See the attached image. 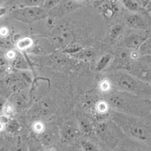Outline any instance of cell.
Here are the masks:
<instances>
[{
    "mask_svg": "<svg viewBox=\"0 0 151 151\" xmlns=\"http://www.w3.org/2000/svg\"><path fill=\"white\" fill-rule=\"evenodd\" d=\"M106 102L112 111L139 117H146L151 113L150 104L143 97L114 90L105 97Z\"/></svg>",
    "mask_w": 151,
    "mask_h": 151,
    "instance_id": "6da1fadb",
    "label": "cell"
},
{
    "mask_svg": "<svg viewBox=\"0 0 151 151\" xmlns=\"http://www.w3.org/2000/svg\"><path fill=\"white\" fill-rule=\"evenodd\" d=\"M144 118L112 111V121L122 132L141 141L151 142V125Z\"/></svg>",
    "mask_w": 151,
    "mask_h": 151,
    "instance_id": "7a4b0ae2",
    "label": "cell"
},
{
    "mask_svg": "<svg viewBox=\"0 0 151 151\" xmlns=\"http://www.w3.org/2000/svg\"><path fill=\"white\" fill-rule=\"evenodd\" d=\"M108 81L114 90L142 97L151 96V85L125 70H112Z\"/></svg>",
    "mask_w": 151,
    "mask_h": 151,
    "instance_id": "3957f363",
    "label": "cell"
},
{
    "mask_svg": "<svg viewBox=\"0 0 151 151\" xmlns=\"http://www.w3.org/2000/svg\"><path fill=\"white\" fill-rule=\"evenodd\" d=\"M138 51L122 47L117 50L114 56L112 58V70L127 71L132 62L139 58Z\"/></svg>",
    "mask_w": 151,
    "mask_h": 151,
    "instance_id": "277c9868",
    "label": "cell"
},
{
    "mask_svg": "<svg viewBox=\"0 0 151 151\" xmlns=\"http://www.w3.org/2000/svg\"><path fill=\"white\" fill-rule=\"evenodd\" d=\"M127 23L134 30L145 31L151 27V16L147 12H134L127 17Z\"/></svg>",
    "mask_w": 151,
    "mask_h": 151,
    "instance_id": "5b68a950",
    "label": "cell"
},
{
    "mask_svg": "<svg viewBox=\"0 0 151 151\" xmlns=\"http://www.w3.org/2000/svg\"><path fill=\"white\" fill-rule=\"evenodd\" d=\"M127 71L143 82L151 85V65L147 64L138 59L132 62Z\"/></svg>",
    "mask_w": 151,
    "mask_h": 151,
    "instance_id": "8992f818",
    "label": "cell"
},
{
    "mask_svg": "<svg viewBox=\"0 0 151 151\" xmlns=\"http://www.w3.org/2000/svg\"><path fill=\"white\" fill-rule=\"evenodd\" d=\"M117 129L119 127L112 121L111 123L102 122L97 124L96 132L102 140H105L106 142H116Z\"/></svg>",
    "mask_w": 151,
    "mask_h": 151,
    "instance_id": "52a82bcc",
    "label": "cell"
},
{
    "mask_svg": "<svg viewBox=\"0 0 151 151\" xmlns=\"http://www.w3.org/2000/svg\"><path fill=\"white\" fill-rule=\"evenodd\" d=\"M147 37L145 31L135 30L125 36L123 41V47L138 51Z\"/></svg>",
    "mask_w": 151,
    "mask_h": 151,
    "instance_id": "ba28073f",
    "label": "cell"
},
{
    "mask_svg": "<svg viewBox=\"0 0 151 151\" xmlns=\"http://www.w3.org/2000/svg\"><path fill=\"white\" fill-rule=\"evenodd\" d=\"M6 84L9 88L14 91L19 90L23 86V82L17 76L11 74L6 78Z\"/></svg>",
    "mask_w": 151,
    "mask_h": 151,
    "instance_id": "9c48e42d",
    "label": "cell"
},
{
    "mask_svg": "<svg viewBox=\"0 0 151 151\" xmlns=\"http://www.w3.org/2000/svg\"><path fill=\"white\" fill-rule=\"evenodd\" d=\"M140 56H151V36H148L138 50Z\"/></svg>",
    "mask_w": 151,
    "mask_h": 151,
    "instance_id": "30bf717a",
    "label": "cell"
},
{
    "mask_svg": "<svg viewBox=\"0 0 151 151\" xmlns=\"http://www.w3.org/2000/svg\"><path fill=\"white\" fill-rule=\"evenodd\" d=\"M13 103L18 108H22L27 103V97L23 93H18L13 97Z\"/></svg>",
    "mask_w": 151,
    "mask_h": 151,
    "instance_id": "8fae6325",
    "label": "cell"
},
{
    "mask_svg": "<svg viewBox=\"0 0 151 151\" xmlns=\"http://www.w3.org/2000/svg\"><path fill=\"white\" fill-rule=\"evenodd\" d=\"M123 5L132 13L140 11L141 7L135 0H122Z\"/></svg>",
    "mask_w": 151,
    "mask_h": 151,
    "instance_id": "7c38bea8",
    "label": "cell"
},
{
    "mask_svg": "<svg viewBox=\"0 0 151 151\" xmlns=\"http://www.w3.org/2000/svg\"><path fill=\"white\" fill-rule=\"evenodd\" d=\"M79 131L71 126H68L64 131V137L68 141L74 140L77 137Z\"/></svg>",
    "mask_w": 151,
    "mask_h": 151,
    "instance_id": "4fadbf2b",
    "label": "cell"
},
{
    "mask_svg": "<svg viewBox=\"0 0 151 151\" xmlns=\"http://www.w3.org/2000/svg\"><path fill=\"white\" fill-rule=\"evenodd\" d=\"M81 144L82 151H100L98 147L90 141L83 140Z\"/></svg>",
    "mask_w": 151,
    "mask_h": 151,
    "instance_id": "5bb4252c",
    "label": "cell"
},
{
    "mask_svg": "<svg viewBox=\"0 0 151 151\" xmlns=\"http://www.w3.org/2000/svg\"><path fill=\"white\" fill-rule=\"evenodd\" d=\"M33 45V41L30 37H24L20 40L17 44V47L21 50H24L30 48Z\"/></svg>",
    "mask_w": 151,
    "mask_h": 151,
    "instance_id": "9a60e30c",
    "label": "cell"
},
{
    "mask_svg": "<svg viewBox=\"0 0 151 151\" xmlns=\"http://www.w3.org/2000/svg\"><path fill=\"white\" fill-rule=\"evenodd\" d=\"M123 32V27H122L120 25H116L114 27H112L111 33H110V37L112 41H114L117 37L122 33Z\"/></svg>",
    "mask_w": 151,
    "mask_h": 151,
    "instance_id": "2e32d148",
    "label": "cell"
},
{
    "mask_svg": "<svg viewBox=\"0 0 151 151\" xmlns=\"http://www.w3.org/2000/svg\"><path fill=\"white\" fill-rule=\"evenodd\" d=\"M112 58H113V56L112 57L111 55H106L100 59L97 65V68H99L98 70H102L104 68L109 64Z\"/></svg>",
    "mask_w": 151,
    "mask_h": 151,
    "instance_id": "e0dca14e",
    "label": "cell"
},
{
    "mask_svg": "<svg viewBox=\"0 0 151 151\" xmlns=\"http://www.w3.org/2000/svg\"><path fill=\"white\" fill-rule=\"evenodd\" d=\"M81 128L85 133H89L91 131V126L89 122L82 120L81 123Z\"/></svg>",
    "mask_w": 151,
    "mask_h": 151,
    "instance_id": "ac0fdd59",
    "label": "cell"
},
{
    "mask_svg": "<svg viewBox=\"0 0 151 151\" xmlns=\"http://www.w3.org/2000/svg\"><path fill=\"white\" fill-rule=\"evenodd\" d=\"M42 142L45 145H50L53 143V136L52 134L46 133L42 135Z\"/></svg>",
    "mask_w": 151,
    "mask_h": 151,
    "instance_id": "d6986e66",
    "label": "cell"
},
{
    "mask_svg": "<svg viewBox=\"0 0 151 151\" xmlns=\"http://www.w3.org/2000/svg\"><path fill=\"white\" fill-rule=\"evenodd\" d=\"M15 67L19 68H22L23 67H26V62H24L23 59H21V58H16L15 59Z\"/></svg>",
    "mask_w": 151,
    "mask_h": 151,
    "instance_id": "ffe728a7",
    "label": "cell"
},
{
    "mask_svg": "<svg viewBox=\"0 0 151 151\" xmlns=\"http://www.w3.org/2000/svg\"><path fill=\"white\" fill-rule=\"evenodd\" d=\"M140 60L146 63L147 64L151 65V56H140L138 58Z\"/></svg>",
    "mask_w": 151,
    "mask_h": 151,
    "instance_id": "44dd1931",
    "label": "cell"
},
{
    "mask_svg": "<svg viewBox=\"0 0 151 151\" xmlns=\"http://www.w3.org/2000/svg\"><path fill=\"white\" fill-rule=\"evenodd\" d=\"M6 56L8 59H14L16 58V53L13 50H9L7 52Z\"/></svg>",
    "mask_w": 151,
    "mask_h": 151,
    "instance_id": "7402d4cb",
    "label": "cell"
},
{
    "mask_svg": "<svg viewBox=\"0 0 151 151\" xmlns=\"http://www.w3.org/2000/svg\"><path fill=\"white\" fill-rule=\"evenodd\" d=\"M7 67V62L6 59L0 56V70H4Z\"/></svg>",
    "mask_w": 151,
    "mask_h": 151,
    "instance_id": "603a6c76",
    "label": "cell"
},
{
    "mask_svg": "<svg viewBox=\"0 0 151 151\" xmlns=\"http://www.w3.org/2000/svg\"><path fill=\"white\" fill-rule=\"evenodd\" d=\"M8 34H9V30L6 27H3L0 29V36L1 37H6L8 35Z\"/></svg>",
    "mask_w": 151,
    "mask_h": 151,
    "instance_id": "cb8c5ba5",
    "label": "cell"
},
{
    "mask_svg": "<svg viewBox=\"0 0 151 151\" xmlns=\"http://www.w3.org/2000/svg\"><path fill=\"white\" fill-rule=\"evenodd\" d=\"M34 128H35V130H36L38 132H40L41 131H42L44 128L43 125L41 123H37L36 124H35Z\"/></svg>",
    "mask_w": 151,
    "mask_h": 151,
    "instance_id": "d4e9b609",
    "label": "cell"
},
{
    "mask_svg": "<svg viewBox=\"0 0 151 151\" xmlns=\"http://www.w3.org/2000/svg\"><path fill=\"white\" fill-rule=\"evenodd\" d=\"M12 151H26V150H25V149L22 146V145H18L13 150H12Z\"/></svg>",
    "mask_w": 151,
    "mask_h": 151,
    "instance_id": "484cf974",
    "label": "cell"
},
{
    "mask_svg": "<svg viewBox=\"0 0 151 151\" xmlns=\"http://www.w3.org/2000/svg\"><path fill=\"white\" fill-rule=\"evenodd\" d=\"M4 128V125H3V123L0 122V131L3 130V129Z\"/></svg>",
    "mask_w": 151,
    "mask_h": 151,
    "instance_id": "4316f807",
    "label": "cell"
},
{
    "mask_svg": "<svg viewBox=\"0 0 151 151\" xmlns=\"http://www.w3.org/2000/svg\"><path fill=\"white\" fill-rule=\"evenodd\" d=\"M80 151H82V150H80Z\"/></svg>",
    "mask_w": 151,
    "mask_h": 151,
    "instance_id": "83f0119b",
    "label": "cell"
}]
</instances>
